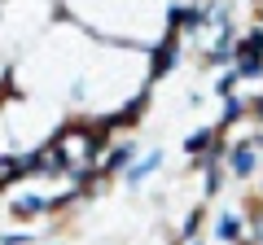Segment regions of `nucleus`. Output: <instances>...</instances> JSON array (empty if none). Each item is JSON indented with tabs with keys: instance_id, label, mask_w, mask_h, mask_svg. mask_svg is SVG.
<instances>
[{
	"instance_id": "1",
	"label": "nucleus",
	"mask_w": 263,
	"mask_h": 245,
	"mask_svg": "<svg viewBox=\"0 0 263 245\" xmlns=\"http://www.w3.org/2000/svg\"><path fill=\"white\" fill-rule=\"evenodd\" d=\"M176 57H180V39L176 31H167V39L158 44V53H154V79H162L171 66H176Z\"/></svg>"
},
{
	"instance_id": "9",
	"label": "nucleus",
	"mask_w": 263,
	"mask_h": 245,
	"mask_svg": "<svg viewBox=\"0 0 263 245\" xmlns=\"http://www.w3.org/2000/svg\"><path fill=\"white\" fill-rule=\"evenodd\" d=\"M219 236H224V241H241V219L224 215V219H219Z\"/></svg>"
},
{
	"instance_id": "14",
	"label": "nucleus",
	"mask_w": 263,
	"mask_h": 245,
	"mask_svg": "<svg viewBox=\"0 0 263 245\" xmlns=\"http://www.w3.org/2000/svg\"><path fill=\"white\" fill-rule=\"evenodd\" d=\"M9 162H13V158H0V171H5V167H9Z\"/></svg>"
},
{
	"instance_id": "6",
	"label": "nucleus",
	"mask_w": 263,
	"mask_h": 245,
	"mask_svg": "<svg viewBox=\"0 0 263 245\" xmlns=\"http://www.w3.org/2000/svg\"><path fill=\"white\" fill-rule=\"evenodd\" d=\"M158 167H162V153H149V158H141L136 167L127 171V184H141V179L149 175V171H158Z\"/></svg>"
},
{
	"instance_id": "7",
	"label": "nucleus",
	"mask_w": 263,
	"mask_h": 245,
	"mask_svg": "<svg viewBox=\"0 0 263 245\" xmlns=\"http://www.w3.org/2000/svg\"><path fill=\"white\" fill-rule=\"evenodd\" d=\"M237 79H263V57H237Z\"/></svg>"
},
{
	"instance_id": "5",
	"label": "nucleus",
	"mask_w": 263,
	"mask_h": 245,
	"mask_svg": "<svg viewBox=\"0 0 263 245\" xmlns=\"http://www.w3.org/2000/svg\"><path fill=\"white\" fill-rule=\"evenodd\" d=\"M233 57H263V27L250 31L241 44H233Z\"/></svg>"
},
{
	"instance_id": "13",
	"label": "nucleus",
	"mask_w": 263,
	"mask_h": 245,
	"mask_svg": "<svg viewBox=\"0 0 263 245\" xmlns=\"http://www.w3.org/2000/svg\"><path fill=\"white\" fill-rule=\"evenodd\" d=\"M250 110H254V118H259V122H263V96H259V101H254V105H250Z\"/></svg>"
},
{
	"instance_id": "11",
	"label": "nucleus",
	"mask_w": 263,
	"mask_h": 245,
	"mask_svg": "<svg viewBox=\"0 0 263 245\" xmlns=\"http://www.w3.org/2000/svg\"><path fill=\"white\" fill-rule=\"evenodd\" d=\"M233 84H237V75H233V70H228V75H219L215 92H219V96H233Z\"/></svg>"
},
{
	"instance_id": "12",
	"label": "nucleus",
	"mask_w": 263,
	"mask_h": 245,
	"mask_svg": "<svg viewBox=\"0 0 263 245\" xmlns=\"http://www.w3.org/2000/svg\"><path fill=\"white\" fill-rule=\"evenodd\" d=\"M197 228H202V210H193V215H189V219H184V236H193V232H197Z\"/></svg>"
},
{
	"instance_id": "10",
	"label": "nucleus",
	"mask_w": 263,
	"mask_h": 245,
	"mask_svg": "<svg viewBox=\"0 0 263 245\" xmlns=\"http://www.w3.org/2000/svg\"><path fill=\"white\" fill-rule=\"evenodd\" d=\"M241 114H246V105L237 101V96H224V122H237Z\"/></svg>"
},
{
	"instance_id": "3",
	"label": "nucleus",
	"mask_w": 263,
	"mask_h": 245,
	"mask_svg": "<svg viewBox=\"0 0 263 245\" xmlns=\"http://www.w3.org/2000/svg\"><path fill=\"white\" fill-rule=\"evenodd\" d=\"M215 140H219V132H211V127H206V132H193V136L184 140V153H189V158H206Z\"/></svg>"
},
{
	"instance_id": "8",
	"label": "nucleus",
	"mask_w": 263,
	"mask_h": 245,
	"mask_svg": "<svg viewBox=\"0 0 263 245\" xmlns=\"http://www.w3.org/2000/svg\"><path fill=\"white\" fill-rule=\"evenodd\" d=\"M132 158H136V145H114V149H110V158H105V171H119V167H127Z\"/></svg>"
},
{
	"instance_id": "2",
	"label": "nucleus",
	"mask_w": 263,
	"mask_h": 245,
	"mask_svg": "<svg viewBox=\"0 0 263 245\" xmlns=\"http://www.w3.org/2000/svg\"><path fill=\"white\" fill-rule=\"evenodd\" d=\"M228 171H233L237 179H246L254 171V140H241L233 145V153H228Z\"/></svg>"
},
{
	"instance_id": "4",
	"label": "nucleus",
	"mask_w": 263,
	"mask_h": 245,
	"mask_svg": "<svg viewBox=\"0 0 263 245\" xmlns=\"http://www.w3.org/2000/svg\"><path fill=\"white\" fill-rule=\"evenodd\" d=\"M44 210H48L44 197H13V215L18 219H35V215H44Z\"/></svg>"
}]
</instances>
